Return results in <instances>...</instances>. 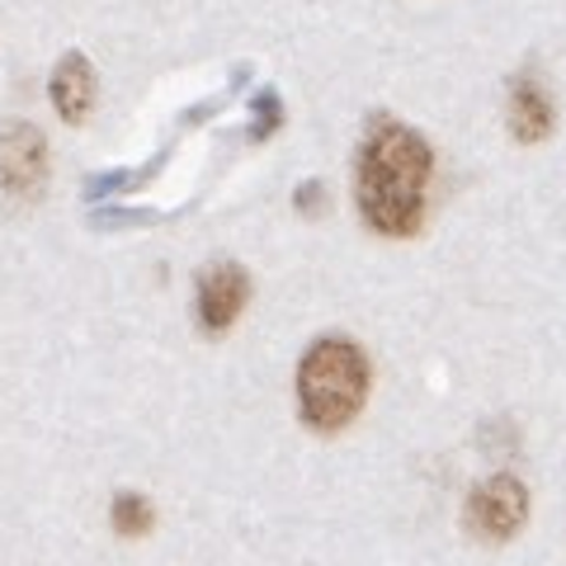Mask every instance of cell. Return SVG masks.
I'll return each instance as SVG.
<instances>
[{
	"mask_svg": "<svg viewBox=\"0 0 566 566\" xmlns=\"http://www.w3.org/2000/svg\"><path fill=\"white\" fill-rule=\"evenodd\" d=\"M524 520H528V491L520 476H510V472L486 476V482L468 495V528H472V538H482V543L515 538Z\"/></svg>",
	"mask_w": 566,
	"mask_h": 566,
	"instance_id": "cell-3",
	"label": "cell"
},
{
	"mask_svg": "<svg viewBox=\"0 0 566 566\" xmlns=\"http://www.w3.org/2000/svg\"><path fill=\"white\" fill-rule=\"evenodd\" d=\"M316 203H322V185H303V189H297V208H316Z\"/></svg>",
	"mask_w": 566,
	"mask_h": 566,
	"instance_id": "cell-9",
	"label": "cell"
},
{
	"mask_svg": "<svg viewBox=\"0 0 566 566\" xmlns=\"http://www.w3.org/2000/svg\"><path fill=\"white\" fill-rule=\"evenodd\" d=\"M52 109H57L66 123H85L99 99V76H95V62L85 52H66V57L52 66Z\"/></svg>",
	"mask_w": 566,
	"mask_h": 566,
	"instance_id": "cell-6",
	"label": "cell"
},
{
	"mask_svg": "<svg viewBox=\"0 0 566 566\" xmlns=\"http://www.w3.org/2000/svg\"><path fill=\"white\" fill-rule=\"evenodd\" d=\"M430 175V142L397 118H378L359 147V166H354V193H359L364 222L382 237H416L424 222Z\"/></svg>",
	"mask_w": 566,
	"mask_h": 566,
	"instance_id": "cell-1",
	"label": "cell"
},
{
	"mask_svg": "<svg viewBox=\"0 0 566 566\" xmlns=\"http://www.w3.org/2000/svg\"><path fill=\"white\" fill-rule=\"evenodd\" d=\"M251 303V274L232 260H218L199 274V322L208 335H222L237 326V316Z\"/></svg>",
	"mask_w": 566,
	"mask_h": 566,
	"instance_id": "cell-5",
	"label": "cell"
},
{
	"mask_svg": "<svg viewBox=\"0 0 566 566\" xmlns=\"http://www.w3.org/2000/svg\"><path fill=\"white\" fill-rule=\"evenodd\" d=\"M505 118H510V137H515V142H543L547 133H553L557 109H553V95L543 91V81L520 76L515 85H510Z\"/></svg>",
	"mask_w": 566,
	"mask_h": 566,
	"instance_id": "cell-7",
	"label": "cell"
},
{
	"mask_svg": "<svg viewBox=\"0 0 566 566\" xmlns=\"http://www.w3.org/2000/svg\"><path fill=\"white\" fill-rule=\"evenodd\" d=\"M368 401V354L345 340L326 335L316 340L303 364H297V411L316 434H335L364 411Z\"/></svg>",
	"mask_w": 566,
	"mask_h": 566,
	"instance_id": "cell-2",
	"label": "cell"
},
{
	"mask_svg": "<svg viewBox=\"0 0 566 566\" xmlns=\"http://www.w3.org/2000/svg\"><path fill=\"white\" fill-rule=\"evenodd\" d=\"M48 180V137L24 118L0 123V189L33 199Z\"/></svg>",
	"mask_w": 566,
	"mask_h": 566,
	"instance_id": "cell-4",
	"label": "cell"
},
{
	"mask_svg": "<svg viewBox=\"0 0 566 566\" xmlns=\"http://www.w3.org/2000/svg\"><path fill=\"white\" fill-rule=\"evenodd\" d=\"M109 515H114V534H123V538H142V534H151V524H156L151 501H147V495H137V491L114 495Z\"/></svg>",
	"mask_w": 566,
	"mask_h": 566,
	"instance_id": "cell-8",
	"label": "cell"
}]
</instances>
